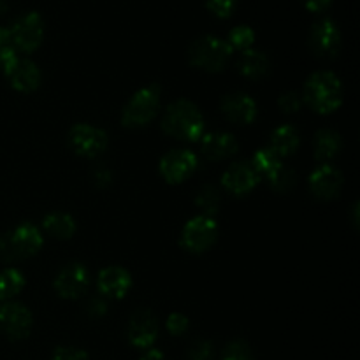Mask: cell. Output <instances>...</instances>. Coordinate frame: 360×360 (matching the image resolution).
Masks as SVG:
<instances>
[{"mask_svg": "<svg viewBox=\"0 0 360 360\" xmlns=\"http://www.w3.org/2000/svg\"><path fill=\"white\" fill-rule=\"evenodd\" d=\"M162 129L167 136L181 141H197L204 134V120L195 104L176 101L165 109Z\"/></svg>", "mask_w": 360, "mask_h": 360, "instance_id": "1", "label": "cell"}, {"mask_svg": "<svg viewBox=\"0 0 360 360\" xmlns=\"http://www.w3.org/2000/svg\"><path fill=\"white\" fill-rule=\"evenodd\" d=\"M304 101L316 112L327 115L343 102V86L333 72H316L306 81Z\"/></svg>", "mask_w": 360, "mask_h": 360, "instance_id": "2", "label": "cell"}, {"mask_svg": "<svg viewBox=\"0 0 360 360\" xmlns=\"http://www.w3.org/2000/svg\"><path fill=\"white\" fill-rule=\"evenodd\" d=\"M232 56V48L229 42L221 39L206 35L200 37L190 46V62L197 69L207 70V72H217L221 70Z\"/></svg>", "mask_w": 360, "mask_h": 360, "instance_id": "3", "label": "cell"}, {"mask_svg": "<svg viewBox=\"0 0 360 360\" xmlns=\"http://www.w3.org/2000/svg\"><path fill=\"white\" fill-rule=\"evenodd\" d=\"M42 246V236L32 224H21L9 234L0 238V255L4 260H18L37 253Z\"/></svg>", "mask_w": 360, "mask_h": 360, "instance_id": "4", "label": "cell"}, {"mask_svg": "<svg viewBox=\"0 0 360 360\" xmlns=\"http://www.w3.org/2000/svg\"><path fill=\"white\" fill-rule=\"evenodd\" d=\"M160 105V88L157 84L137 91L125 105L122 122L125 127H143L150 123L158 112Z\"/></svg>", "mask_w": 360, "mask_h": 360, "instance_id": "5", "label": "cell"}, {"mask_svg": "<svg viewBox=\"0 0 360 360\" xmlns=\"http://www.w3.org/2000/svg\"><path fill=\"white\" fill-rule=\"evenodd\" d=\"M9 35L16 49L23 53L35 51L44 39V23L41 14L32 11L20 16L9 28Z\"/></svg>", "mask_w": 360, "mask_h": 360, "instance_id": "6", "label": "cell"}, {"mask_svg": "<svg viewBox=\"0 0 360 360\" xmlns=\"http://www.w3.org/2000/svg\"><path fill=\"white\" fill-rule=\"evenodd\" d=\"M217 221L210 217H195L185 225L181 234L183 248L192 253H202L217 241Z\"/></svg>", "mask_w": 360, "mask_h": 360, "instance_id": "7", "label": "cell"}, {"mask_svg": "<svg viewBox=\"0 0 360 360\" xmlns=\"http://www.w3.org/2000/svg\"><path fill=\"white\" fill-rule=\"evenodd\" d=\"M69 144L81 157L94 158L108 148V136L104 130L91 127L88 123L74 125L69 132Z\"/></svg>", "mask_w": 360, "mask_h": 360, "instance_id": "8", "label": "cell"}, {"mask_svg": "<svg viewBox=\"0 0 360 360\" xmlns=\"http://www.w3.org/2000/svg\"><path fill=\"white\" fill-rule=\"evenodd\" d=\"M32 315L20 302H7L0 308V330L11 340H23L30 334Z\"/></svg>", "mask_w": 360, "mask_h": 360, "instance_id": "9", "label": "cell"}, {"mask_svg": "<svg viewBox=\"0 0 360 360\" xmlns=\"http://www.w3.org/2000/svg\"><path fill=\"white\" fill-rule=\"evenodd\" d=\"M90 287V274L81 264H69L55 280V290L63 299H77Z\"/></svg>", "mask_w": 360, "mask_h": 360, "instance_id": "10", "label": "cell"}, {"mask_svg": "<svg viewBox=\"0 0 360 360\" xmlns=\"http://www.w3.org/2000/svg\"><path fill=\"white\" fill-rule=\"evenodd\" d=\"M197 157L188 150H174L160 162V174L169 183H181L197 169Z\"/></svg>", "mask_w": 360, "mask_h": 360, "instance_id": "11", "label": "cell"}, {"mask_svg": "<svg viewBox=\"0 0 360 360\" xmlns=\"http://www.w3.org/2000/svg\"><path fill=\"white\" fill-rule=\"evenodd\" d=\"M309 44L313 51L320 56H336L341 48V34L333 20H322L315 23L311 35H309Z\"/></svg>", "mask_w": 360, "mask_h": 360, "instance_id": "12", "label": "cell"}, {"mask_svg": "<svg viewBox=\"0 0 360 360\" xmlns=\"http://www.w3.org/2000/svg\"><path fill=\"white\" fill-rule=\"evenodd\" d=\"M158 334L157 319L148 309H137L129 322V340L137 348H150Z\"/></svg>", "mask_w": 360, "mask_h": 360, "instance_id": "13", "label": "cell"}, {"mask_svg": "<svg viewBox=\"0 0 360 360\" xmlns=\"http://www.w3.org/2000/svg\"><path fill=\"white\" fill-rule=\"evenodd\" d=\"M309 188L319 199H334L343 188V174L333 165H320L309 176Z\"/></svg>", "mask_w": 360, "mask_h": 360, "instance_id": "14", "label": "cell"}, {"mask_svg": "<svg viewBox=\"0 0 360 360\" xmlns=\"http://www.w3.org/2000/svg\"><path fill=\"white\" fill-rule=\"evenodd\" d=\"M6 70V76L9 77L13 88H16L18 91H34L37 90L39 83H41V72H39V67L35 65L30 60H13L9 65L4 67Z\"/></svg>", "mask_w": 360, "mask_h": 360, "instance_id": "15", "label": "cell"}, {"mask_svg": "<svg viewBox=\"0 0 360 360\" xmlns=\"http://www.w3.org/2000/svg\"><path fill=\"white\" fill-rule=\"evenodd\" d=\"M221 183H224L225 190H229L234 195H245L255 188V185L259 183V174L253 171L252 164L238 162L225 171Z\"/></svg>", "mask_w": 360, "mask_h": 360, "instance_id": "16", "label": "cell"}, {"mask_svg": "<svg viewBox=\"0 0 360 360\" xmlns=\"http://www.w3.org/2000/svg\"><path fill=\"white\" fill-rule=\"evenodd\" d=\"M221 111L231 122L238 125H248L257 118V104L245 94H232L221 101Z\"/></svg>", "mask_w": 360, "mask_h": 360, "instance_id": "17", "label": "cell"}, {"mask_svg": "<svg viewBox=\"0 0 360 360\" xmlns=\"http://www.w3.org/2000/svg\"><path fill=\"white\" fill-rule=\"evenodd\" d=\"M132 280H130V274L127 273L122 267H108V269L101 271L97 280L98 292L105 297L120 299L129 292Z\"/></svg>", "mask_w": 360, "mask_h": 360, "instance_id": "18", "label": "cell"}, {"mask_svg": "<svg viewBox=\"0 0 360 360\" xmlns=\"http://www.w3.org/2000/svg\"><path fill=\"white\" fill-rule=\"evenodd\" d=\"M200 150L204 157L210 160H224V158L232 157L238 151V143L236 137L225 132H211L200 137Z\"/></svg>", "mask_w": 360, "mask_h": 360, "instance_id": "19", "label": "cell"}, {"mask_svg": "<svg viewBox=\"0 0 360 360\" xmlns=\"http://www.w3.org/2000/svg\"><path fill=\"white\" fill-rule=\"evenodd\" d=\"M269 60L264 53L255 51V49H246L243 55L239 56L238 69L243 76L252 77V79H259V77L267 76L269 72Z\"/></svg>", "mask_w": 360, "mask_h": 360, "instance_id": "20", "label": "cell"}, {"mask_svg": "<svg viewBox=\"0 0 360 360\" xmlns=\"http://www.w3.org/2000/svg\"><path fill=\"white\" fill-rule=\"evenodd\" d=\"M299 148V134L292 125H281L271 134V150L278 157H288Z\"/></svg>", "mask_w": 360, "mask_h": 360, "instance_id": "21", "label": "cell"}, {"mask_svg": "<svg viewBox=\"0 0 360 360\" xmlns=\"http://www.w3.org/2000/svg\"><path fill=\"white\" fill-rule=\"evenodd\" d=\"M341 137L340 134L333 130H320L315 136V157L319 160H330L336 157L341 150Z\"/></svg>", "mask_w": 360, "mask_h": 360, "instance_id": "22", "label": "cell"}, {"mask_svg": "<svg viewBox=\"0 0 360 360\" xmlns=\"http://www.w3.org/2000/svg\"><path fill=\"white\" fill-rule=\"evenodd\" d=\"M46 232L58 239H69L76 232V224L65 213H51L42 221Z\"/></svg>", "mask_w": 360, "mask_h": 360, "instance_id": "23", "label": "cell"}, {"mask_svg": "<svg viewBox=\"0 0 360 360\" xmlns=\"http://www.w3.org/2000/svg\"><path fill=\"white\" fill-rule=\"evenodd\" d=\"M283 162H281V157H278L271 148H266V150H259L255 153L252 160V167L253 171L260 176H271L278 167H281Z\"/></svg>", "mask_w": 360, "mask_h": 360, "instance_id": "24", "label": "cell"}, {"mask_svg": "<svg viewBox=\"0 0 360 360\" xmlns=\"http://www.w3.org/2000/svg\"><path fill=\"white\" fill-rule=\"evenodd\" d=\"M23 285H25V278L20 271L16 269L4 271V273L0 274V301H7V299L20 294Z\"/></svg>", "mask_w": 360, "mask_h": 360, "instance_id": "25", "label": "cell"}, {"mask_svg": "<svg viewBox=\"0 0 360 360\" xmlns=\"http://www.w3.org/2000/svg\"><path fill=\"white\" fill-rule=\"evenodd\" d=\"M220 192L217 190V186L213 185H207L200 190L199 197H197V206L204 211V217H210L211 214L217 213V210L220 207Z\"/></svg>", "mask_w": 360, "mask_h": 360, "instance_id": "26", "label": "cell"}, {"mask_svg": "<svg viewBox=\"0 0 360 360\" xmlns=\"http://www.w3.org/2000/svg\"><path fill=\"white\" fill-rule=\"evenodd\" d=\"M267 181H269L271 188L276 190V192H287L295 185V172L288 169L287 165H281L273 174L267 176Z\"/></svg>", "mask_w": 360, "mask_h": 360, "instance_id": "27", "label": "cell"}, {"mask_svg": "<svg viewBox=\"0 0 360 360\" xmlns=\"http://www.w3.org/2000/svg\"><path fill=\"white\" fill-rule=\"evenodd\" d=\"M253 41H255V34H253L252 28L245 27V25L236 27L234 30H231V34H229V44H231L232 49L236 48L246 51V49H250V46L253 44Z\"/></svg>", "mask_w": 360, "mask_h": 360, "instance_id": "28", "label": "cell"}, {"mask_svg": "<svg viewBox=\"0 0 360 360\" xmlns=\"http://www.w3.org/2000/svg\"><path fill=\"white\" fill-rule=\"evenodd\" d=\"M16 58V48H14L13 41H11L9 30L0 27V67L9 65Z\"/></svg>", "mask_w": 360, "mask_h": 360, "instance_id": "29", "label": "cell"}, {"mask_svg": "<svg viewBox=\"0 0 360 360\" xmlns=\"http://www.w3.org/2000/svg\"><path fill=\"white\" fill-rule=\"evenodd\" d=\"M221 360H253V354L245 341H234L227 345Z\"/></svg>", "mask_w": 360, "mask_h": 360, "instance_id": "30", "label": "cell"}, {"mask_svg": "<svg viewBox=\"0 0 360 360\" xmlns=\"http://www.w3.org/2000/svg\"><path fill=\"white\" fill-rule=\"evenodd\" d=\"M214 357V350L213 345L210 341L199 340L190 347L188 350V359L190 360H213Z\"/></svg>", "mask_w": 360, "mask_h": 360, "instance_id": "31", "label": "cell"}, {"mask_svg": "<svg viewBox=\"0 0 360 360\" xmlns=\"http://www.w3.org/2000/svg\"><path fill=\"white\" fill-rule=\"evenodd\" d=\"M207 9L218 18H229L236 9L238 0H206Z\"/></svg>", "mask_w": 360, "mask_h": 360, "instance_id": "32", "label": "cell"}, {"mask_svg": "<svg viewBox=\"0 0 360 360\" xmlns=\"http://www.w3.org/2000/svg\"><path fill=\"white\" fill-rule=\"evenodd\" d=\"M167 330L174 336H181L188 330V319L185 315H179V313H172L167 319Z\"/></svg>", "mask_w": 360, "mask_h": 360, "instance_id": "33", "label": "cell"}, {"mask_svg": "<svg viewBox=\"0 0 360 360\" xmlns=\"http://www.w3.org/2000/svg\"><path fill=\"white\" fill-rule=\"evenodd\" d=\"M53 360H88V355L79 348L60 347L53 354Z\"/></svg>", "mask_w": 360, "mask_h": 360, "instance_id": "34", "label": "cell"}, {"mask_svg": "<svg viewBox=\"0 0 360 360\" xmlns=\"http://www.w3.org/2000/svg\"><path fill=\"white\" fill-rule=\"evenodd\" d=\"M280 108L285 112H297L302 105V98L297 94H285L280 98Z\"/></svg>", "mask_w": 360, "mask_h": 360, "instance_id": "35", "label": "cell"}, {"mask_svg": "<svg viewBox=\"0 0 360 360\" xmlns=\"http://www.w3.org/2000/svg\"><path fill=\"white\" fill-rule=\"evenodd\" d=\"M94 181L95 185L98 186H108L109 183H111V172L108 171V167L98 165V167L94 171Z\"/></svg>", "mask_w": 360, "mask_h": 360, "instance_id": "36", "label": "cell"}, {"mask_svg": "<svg viewBox=\"0 0 360 360\" xmlns=\"http://www.w3.org/2000/svg\"><path fill=\"white\" fill-rule=\"evenodd\" d=\"M330 4H333V0H304L306 9L311 11V13H323V11L329 9Z\"/></svg>", "mask_w": 360, "mask_h": 360, "instance_id": "37", "label": "cell"}, {"mask_svg": "<svg viewBox=\"0 0 360 360\" xmlns=\"http://www.w3.org/2000/svg\"><path fill=\"white\" fill-rule=\"evenodd\" d=\"M88 311L91 313V315H97V316H101V315H104L105 311H108V304H105L104 301H102V299H94V301H90V304H88Z\"/></svg>", "mask_w": 360, "mask_h": 360, "instance_id": "38", "label": "cell"}, {"mask_svg": "<svg viewBox=\"0 0 360 360\" xmlns=\"http://www.w3.org/2000/svg\"><path fill=\"white\" fill-rule=\"evenodd\" d=\"M141 360H165V359H164V354H162V352L150 348V350H148L146 354L141 357Z\"/></svg>", "mask_w": 360, "mask_h": 360, "instance_id": "39", "label": "cell"}, {"mask_svg": "<svg viewBox=\"0 0 360 360\" xmlns=\"http://www.w3.org/2000/svg\"><path fill=\"white\" fill-rule=\"evenodd\" d=\"M6 9H7V6H6V0H0V14H2V13H6Z\"/></svg>", "mask_w": 360, "mask_h": 360, "instance_id": "40", "label": "cell"}]
</instances>
